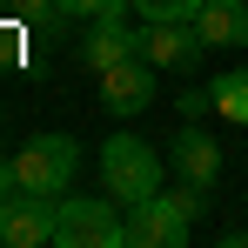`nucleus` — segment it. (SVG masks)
<instances>
[{"instance_id": "obj_1", "label": "nucleus", "mask_w": 248, "mask_h": 248, "mask_svg": "<svg viewBox=\"0 0 248 248\" xmlns=\"http://www.w3.org/2000/svg\"><path fill=\"white\" fill-rule=\"evenodd\" d=\"M101 181H108V195L121 208L161 195V148L141 141V134H108V148H101Z\"/></svg>"}, {"instance_id": "obj_2", "label": "nucleus", "mask_w": 248, "mask_h": 248, "mask_svg": "<svg viewBox=\"0 0 248 248\" xmlns=\"http://www.w3.org/2000/svg\"><path fill=\"white\" fill-rule=\"evenodd\" d=\"M114 195H61L54 208V248H121L127 221L114 215Z\"/></svg>"}, {"instance_id": "obj_3", "label": "nucleus", "mask_w": 248, "mask_h": 248, "mask_svg": "<svg viewBox=\"0 0 248 248\" xmlns=\"http://www.w3.org/2000/svg\"><path fill=\"white\" fill-rule=\"evenodd\" d=\"M14 168H20V188H27V195L61 202L67 181H74V168H81V141H74V134H34V141L14 155Z\"/></svg>"}, {"instance_id": "obj_4", "label": "nucleus", "mask_w": 248, "mask_h": 248, "mask_svg": "<svg viewBox=\"0 0 248 248\" xmlns=\"http://www.w3.org/2000/svg\"><path fill=\"white\" fill-rule=\"evenodd\" d=\"M188 235H195V221L168 195H148L127 208V248H188Z\"/></svg>"}, {"instance_id": "obj_5", "label": "nucleus", "mask_w": 248, "mask_h": 248, "mask_svg": "<svg viewBox=\"0 0 248 248\" xmlns=\"http://www.w3.org/2000/svg\"><path fill=\"white\" fill-rule=\"evenodd\" d=\"M141 54H148L161 74H188L208 54V41H202L195 20H148V27H141Z\"/></svg>"}, {"instance_id": "obj_6", "label": "nucleus", "mask_w": 248, "mask_h": 248, "mask_svg": "<svg viewBox=\"0 0 248 248\" xmlns=\"http://www.w3.org/2000/svg\"><path fill=\"white\" fill-rule=\"evenodd\" d=\"M155 87H161V67H155L148 54L114 61V67L101 74V108H108V114H141V108L155 101Z\"/></svg>"}, {"instance_id": "obj_7", "label": "nucleus", "mask_w": 248, "mask_h": 248, "mask_svg": "<svg viewBox=\"0 0 248 248\" xmlns=\"http://www.w3.org/2000/svg\"><path fill=\"white\" fill-rule=\"evenodd\" d=\"M54 208L41 195H20V202H0V248H47L54 242Z\"/></svg>"}, {"instance_id": "obj_8", "label": "nucleus", "mask_w": 248, "mask_h": 248, "mask_svg": "<svg viewBox=\"0 0 248 248\" xmlns=\"http://www.w3.org/2000/svg\"><path fill=\"white\" fill-rule=\"evenodd\" d=\"M141 54V34L127 27L121 14H101V20H87V34H81V61L94 67V74H108L114 61H134Z\"/></svg>"}, {"instance_id": "obj_9", "label": "nucleus", "mask_w": 248, "mask_h": 248, "mask_svg": "<svg viewBox=\"0 0 248 248\" xmlns=\"http://www.w3.org/2000/svg\"><path fill=\"white\" fill-rule=\"evenodd\" d=\"M168 161L181 168L188 181H208V188H215V174H221V148H215V134H202L195 121H181L174 141H168Z\"/></svg>"}, {"instance_id": "obj_10", "label": "nucleus", "mask_w": 248, "mask_h": 248, "mask_svg": "<svg viewBox=\"0 0 248 248\" xmlns=\"http://www.w3.org/2000/svg\"><path fill=\"white\" fill-rule=\"evenodd\" d=\"M208 47H248V0H208L195 14Z\"/></svg>"}, {"instance_id": "obj_11", "label": "nucleus", "mask_w": 248, "mask_h": 248, "mask_svg": "<svg viewBox=\"0 0 248 248\" xmlns=\"http://www.w3.org/2000/svg\"><path fill=\"white\" fill-rule=\"evenodd\" d=\"M208 87H215V114L248 127V67H228V74H215Z\"/></svg>"}, {"instance_id": "obj_12", "label": "nucleus", "mask_w": 248, "mask_h": 248, "mask_svg": "<svg viewBox=\"0 0 248 248\" xmlns=\"http://www.w3.org/2000/svg\"><path fill=\"white\" fill-rule=\"evenodd\" d=\"M14 20H27V27H67L61 20V0H0Z\"/></svg>"}, {"instance_id": "obj_13", "label": "nucleus", "mask_w": 248, "mask_h": 248, "mask_svg": "<svg viewBox=\"0 0 248 248\" xmlns=\"http://www.w3.org/2000/svg\"><path fill=\"white\" fill-rule=\"evenodd\" d=\"M208 0H134V14L141 20H195Z\"/></svg>"}, {"instance_id": "obj_14", "label": "nucleus", "mask_w": 248, "mask_h": 248, "mask_svg": "<svg viewBox=\"0 0 248 248\" xmlns=\"http://www.w3.org/2000/svg\"><path fill=\"white\" fill-rule=\"evenodd\" d=\"M134 0H61V20H101V14H127Z\"/></svg>"}, {"instance_id": "obj_15", "label": "nucleus", "mask_w": 248, "mask_h": 248, "mask_svg": "<svg viewBox=\"0 0 248 248\" xmlns=\"http://www.w3.org/2000/svg\"><path fill=\"white\" fill-rule=\"evenodd\" d=\"M202 114H215V87H188L181 94V121H202Z\"/></svg>"}, {"instance_id": "obj_16", "label": "nucleus", "mask_w": 248, "mask_h": 248, "mask_svg": "<svg viewBox=\"0 0 248 248\" xmlns=\"http://www.w3.org/2000/svg\"><path fill=\"white\" fill-rule=\"evenodd\" d=\"M27 188H20V168H14V155H0V202H20Z\"/></svg>"}]
</instances>
